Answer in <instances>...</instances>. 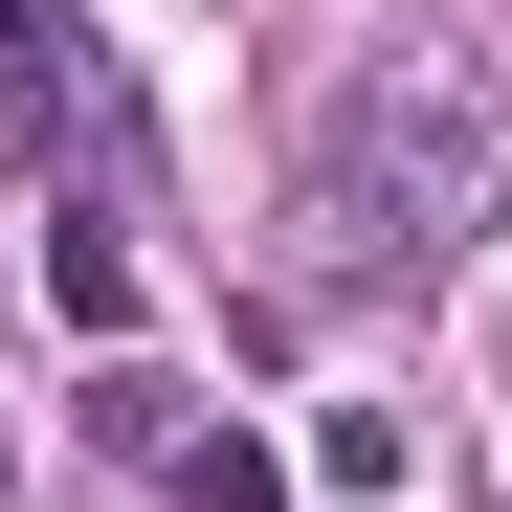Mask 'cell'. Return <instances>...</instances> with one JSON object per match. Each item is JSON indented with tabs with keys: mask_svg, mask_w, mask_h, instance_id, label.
<instances>
[{
	"mask_svg": "<svg viewBox=\"0 0 512 512\" xmlns=\"http://www.w3.org/2000/svg\"><path fill=\"white\" fill-rule=\"evenodd\" d=\"M401 468H423L401 401H334V423H312V490H401Z\"/></svg>",
	"mask_w": 512,
	"mask_h": 512,
	"instance_id": "cell-4",
	"label": "cell"
},
{
	"mask_svg": "<svg viewBox=\"0 0 512 512\" xmlns=\"http://www.w3.org/2000/svg\"><path fill=\"white\" fill-rule=\"evenodd\" d=\"M512 179V45L490 23H423L379 67H334L312 90V245L334 268H446Z\"/></svg>",
	"mask_w": 512,
	"mask_h": 512,
	"instance_id": "cell-1",
	"label": "cell"
},
{
	"mask_svg": "<svg viewBox=\"0 0 512 512\" xmlns=\"http://www.w3.org/2000/svg\"><path fill=\"white\" fill-rule=\"evenodd\" d=\"M45 290L90 312V334H134V245H112V223H45Z\"/></svg>",
	"mask_w": 512,
	"mask_h": 512,
	"instance_id": "cell-5",
	"label": "cell"
},
{
	"mask_svg": "<svg viewBox=\"0 0 512 512\" xmlns=\"http://www.w3.org/2000/svg\"><path fill=\"white\" fill-rule=\"evenodd\" d=\"M0 490H23V423H0Z\"/></svg>",
	"mask_w": 512,
	"mask_h": 512,
	"instance_id": "cell-6",
	"label": "cell"
},
{
	"mask_svg": "<svg viewBox=\"0 0 512 512\" xmlns=\"http://www.w3.org/2000/svg\"><path fill=\"white\" fill-rule=\"evenodd\" d=\"M156 490H179V512H290V446H245V423H201V446L156 468Z\"/></svg>",
	"mask_w": 512,
	"mask_h": 512,
	"instance_id": "cell-3",
	"label": "cell"
},
{
	"mask_svg": "<svg viewBox=\"0 0 512 512\" xmlns=\"http://www.w3.org/2000/svg\"><path fill=\"white\" fill-rule=\"evenodd\" d=\"M90 446H112V468H179V446H201V379L112 357V379H90Z\"/></svg>",
	"mask_w": 512,
	"mask_h": 512,
	"instance_id": "cell-2",
	"label": "cell"
}]
</instances>
